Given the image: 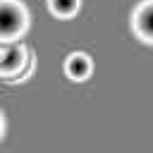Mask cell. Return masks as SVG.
Wrapping results in <instances>:
<instances>
[{"label":"cell","mask_w":153,"mask_h":153,"mask_svg":"<svg viewBox=\"0 0 153 153\" xmlns=\"http://www.w3.org/2000/svg\"><path fill=\"white\" fill-rule=\"evenodd\" d=\"M65 72H67L69 79L84 81V79L91 74V60H88V55H84V53H72V55L67 57V62H65Z\"/></svg>","instance_id":"cell-4"},{"label":"cell","mask_w":153,"mask_h":153,"mask_svg":"<svg viewBox=\"0 0 153 153\" xmlns=\"http://www.w3.org/2000/svg\"><path fill=\"white\" fill-rule=\"evenodd\" d=\"M26 29V10L17 0H0V43L14 41Z\"/></svg>","instance_id":"cell-1"},{"label":"cell","mask_w":153,"mask_h":153,"mask_svg":"<svg viewBox=\"0 0 153 153\" xmlns=\"http://www.w3.org/2000/svg\"><path fill=\"white\" fill-rule=\"evenodd\" d=\"M2 127H5V124H2V115H0V136H2Z\"/></svg>","instance_id":"cell-6"},{"label":"cell","mask_w":153,"mask_h":153,"mask_svg":"<svg viewBox=\"0 0 153 153\" xmlns=\"http://www.w3.org/2000/svg\"><path fill=\"white\" fill-rule=\"evenodd\" d=\"M24 62H29V53L22 43H12L0 55V74H24Z\"/></svg>","instance_id":"cell-2"},{"label":"cell","mask_w":153,"mask_h":153,"mask_svg":"<svg viewBox=\"0 0 153 153\" xmlns=\"http://www.w3.org/2000/svg\"><path fill=\"white\" fill-rule=\"evenodd\" d=\"M48 7L57 17H72L79 10V0H48Z\"/></svg>","instance_id":"cell-5"},{"label":"cell","mask_w":153,"mask_h":153,"mask_svg":"<svg viewBox=\"0 0 153 153\" xmlns=\"http://www.w3.org/2000/svg\"><path fill=\"white\" fill-rule=\"evenodd\" d=\"M134 31H136L143 41L153 43V0L143 2V5L134 12Z\"/></svg>","instance_id":"cell-3"},{"label":"cell","mask_w":153,"mask_h":153,"mask_svg":"<svg viewBox=\"0 0 153 153\" xmlns=\"http://www.w3.org/2000/svg\"><path fill=\"white\" fill-rule=\"evenodd\" d=\"M2 50H5V48H2V43H0V55H2Z\"/></svg>","instance_id":"cell-7"}]
</instances>
